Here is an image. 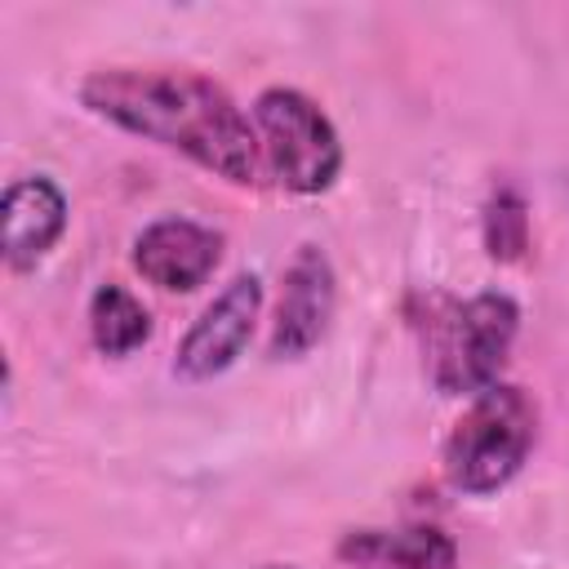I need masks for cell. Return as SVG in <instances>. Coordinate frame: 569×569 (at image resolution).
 Wrapping results in <instances>:
<instances>
[{
	"mask_svg": "<svg viewBox=\"0 0 569 569\" xmlns=\"http://www.w3.org/2000/svg\"><path fill=\"white\" fill-rule=\"evenodd\" d=\"M129 258L147 284L164 293H191L222 262V236L191 218H156L133 236Z\"/></svg>",
	"mask_w": 569,
	"mask_h": 569,
	"instance_id": "cell-7",
	"label": "cell"
},
{
	"mask_svg": "<svg viewBox=\"0 0 569 569\" xmlns=\"http://www.w3.org/2000/svg\"><path fill=\"white\" fill-rule=\"evenodd\" d=\"M347 569H458V542L436 525L351 529L338 538Z\"/></svg>",
	"mask_w": 569,
	"mask_h": 569,
	"instance_id": "cell-9",
	"label": "cell"
},
{
	"mask_svg": "<svg viewBox=\"0 0 569 569\" xmlns=\"http://www.w3.org/2000/svg\"><path fill=\"white\" fill-rule=\"evenodd\" d=\"M253 129L271 178L293 196H320L342 173V138L333 120L289 84H271L253 98Z\"/></svg>",
	"mask_w": 569,
	"mask_h": 569,
	"instance_id": "cell-4",
	"label": "cell"
},
{
	"mask_svg": "<svg viewBox=\"0 0 569 569\" xmlns=\"http://www.w3.org/2000/svg\"><path fill=\"white\" fill-rule=\"evenodd\" d=\"M333 307H338V276H333V262L320 244H302L284 276H280V298H276V320H271V356L276 360H298L307 356L329 320H333Z\"/></svg>",
	"mask_w": 569,
	"mask_h": 569,
	"instance_id": "cell-6",
	"label": "cell"
},
{
	"mask_svg": "<svg viewBox=\"0 0 569 569\" xmlns=\"http://www.w3.org/2000/svg\"><path fill=\"white\" fill-rule=\"evenodd\" d=\"M89 338L102 356H133L151 338V311L124 284L107 280L89 298Z\"/></svg>",
	"mask_w": 569,
	"mask_h": 569,
	"instance_id": "cell-10",
	"label": "cell"
},
{
	"mask_svg": "<svg viewBox=\"0 0 569 569\" xmlns=\"http://www.w3.org/2000/svg\"><path fill=\"white\" fill-rule=\"evenodd\" d=\"M80 102L98 120L169 147L231 187H253L262 173L253 120L218 80L200 71L102 67L80 80Z\"/></svg>",
	"mask_w": 569,
	"mask_h": 569,
	"instance_id": "cell-1",
	"label": "cell"
},
{
	"mask_svg": "<svg viewBox=\"0 0 569 569\" xmlns=\"http://www.w3.org/2000/svg\"><path fill=\"white\" fill-rule=\"evenodd\" d=\"M67 231V196L53 178H13L0 196V253L9 271H31Z\"/></svg>",
	"mask_w": 569,
	"mask_h": 569,
	"instance_id": "cell-8",
	"label": "cell"
},
{
	"mask_svg": "<svg viewBox=\"0 0 569 569\" xmlns=\"http://www.w3.org/2000/svg\"><path fill=\"white\" fill-rule=\"evenodd\" d=\"M485 249L493 262H520L529 253V209L516 187H498L485 200Z\"/></svg>",
	"mask_w": 569,
	"mask_h": 569,
	"instance_id": "cell-11",
	"label": "cell"
},
{
	"mask_svg": "<svg viewBox=\"0 0 569 569\" xmlns=\"http://www.w3.org/2000/svg\"><path fill=\"white\" fill-rule=\"evenodd\" d=\"M262 569H293V565H262Z\"/></svg>",
	"mask_w": 569,
	"mask_h": 569,
	"instance_id": "cell-12",
	"label": "cell"
},
{
	"mask_svg": "<svg viewBox=\"0 0 569 569\" xmlns=\"http://www.w3.org/2000/svg\"><path fill=\"white\" fill-rule=\"evenodd\" d=\"M258 311H262V280L253 271L231 276L213 293V302L191 320V329L182 333V342L173 351V373L182 382H209V378L227 373L244 356Z\"/></svg>",
	"mask_w": 569,
	"mask_h": 569,
	"instance_id": "cell-5",
	"label": "cell"
},
{
	"mask_svg": "<svg viewBox=\"0 0 569 569\" xmlns=\"http://www.w3.org/2000/svg\"><path fill=\"white\" fill-rule=\"evenodd\" d=\"M418 329L436 387L445 396H476L498 382L520 329V307L511 293H476L467 302L427 298Z\"/></svg>",
	"mask_w": 569,
	"mask_h": 569,
	"instance_id": "cell-3",
	"label": "cell"
},
{
	"mask_svg": "<svg viewBox=\"0 0 569 569\" xmlns=\"http://www.w3.org/2000/svg\"><path fill=\"white\" fill-rule=\"evenodd\" d=\"M533 440H538L533 400L511 382H493L476 391L471 405L449 427L440 462L458 493L485 498L520 476V467L533 453Z\"/></svg>",
	"mask_w": 569,
	"mask_h": 569,
	"instance_id": "cell-2",
	"label": "cell"
}]
</instances>
